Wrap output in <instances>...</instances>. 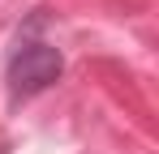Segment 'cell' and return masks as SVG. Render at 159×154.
Here are the masks:
<instances>
[{
	"label": "cell",
	"instance_id": "6da1fadb",
	"mask_svg": "<svg viewBox=\"0 0 159 154\" xmlns=\"http://www.w3.org/2000/svg\"><path fill=\"white\" fill-rule=\"evenodd\" d=\"M65 73V56L48 43H26L22 51H13L9 60V90L13 94H39Z\"/></svg>",
	"mask_w": 159,
	"mask_h": 154
}]
</instances>
